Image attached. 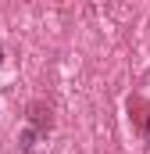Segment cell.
Returning a JSON list of instances; mask_svg holds the SVG:
<instances>
[{
  "label": "cell",
  "instance_id": "2",
  "mask_svg": "<svg viewBox=\"0 0 150 154\" xmlns=\"http://www.w3.org/2000/svg\"><path fill=\"white\" fill-rule=\"evenodd\" d=\"M36 140H39V133H36V129H25L18 143H22V151H32V147H36Z\"/></svg>",
  "mask_w": 150,
  "mask_h": 154
},
{
  "label": "cell",
  "instance_id": "1",
  "mask_svg": "<svg viewBox=\"0 0 150 154\" xmlns=\"http://www.w3.org/2000/svg\"><path fill=\"white\" fill-rule=\"evenodd\" d=\"M29 129H36L39 136H46V133L54 129V118H50V108H43V104H32V108H29Z\"/></svg>",
  "mask_w": 150,
  "mask_h": 154
},
{
  "label": "cell",
  "instance_id": "4",
  "mask_svg": "<svg viewBox=\"0 0 150 154\" xmlns=\"http://www.w3.org/2000/svg\"><path fill=\"white\" fill-rule=\"evenodd\" d=\"M147 129H150V122H147Z\"/></svg>",
  "mask_w": 150,
  "mask_h": 154
},
{
  "label": "cell",
  "instance_id": "3",
  "mask_svg": "<svg viewBox=\"0 0 150 154\" xmlns=\"http://www.w3.org/2000/svg\"><path fill=\"white\" fill-rule=\"evenodd\" d=\"M0 65H4V50H0Z\"/></svg>",
  "mask_w": 150,
  "mask_h": 154
}]
</instances>
